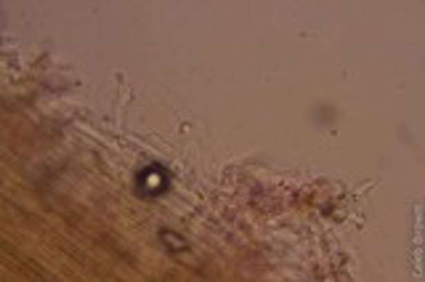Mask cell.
<instances>
[{
  "instance_id": "1",
  "label": "cell",
  "mask_w": 425,
  "mask_h": 282,
  "mask_svg": "<svg viewBox=\"0 0 425 282\" xmlns=\"http://www.w3.org/2000/svg\"><path fill=\"white\" fill-rule=\"evenodd\" d=\"M170 178L159 165H146L136 173V194L139 197H159L168 192Z\"/></svg>"
},
{
  "instance_id": "2",
  "label": "cell",
  "mask_w": 425,
  "mask_h": 282,
  "mask_svg": "<svg viewBox=\"0 0 425 282\" xmlns=\"http://www.w3.org/2000/svg\"><path fill=\"white\" fill-rule=\"evenodd\" d=\"M159 240L165 243V245H170V243H176L178 247H173L176 253H181V250H189V245H186V240H181L176 232H168V229H162L159 232Z\"/></svg>"
}]
</instances>
